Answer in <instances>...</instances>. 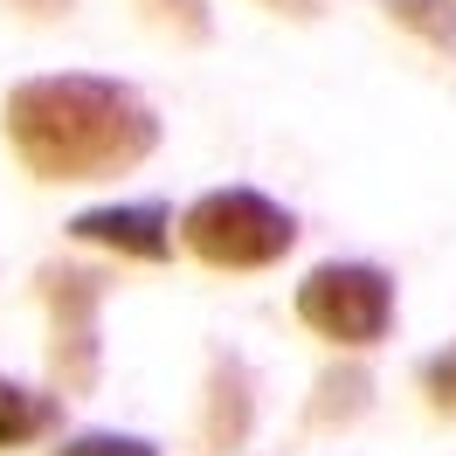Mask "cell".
Returning a JSON list of instances; mask_svg holds the SVG:
<instances>
[{
    "mask_svg": "<svg viewBox=\"0 0 456 456\" xmlns=\"http://www.w3.org/2000/svg\"><path fill=\"white\" fill-rule=\"evenodd\" d=\"M7 145L14 159L49 180V187H84V180H118L152 159L159 145V111L118 77H28L7 90Z\"/></svg>",
    "mask_w": 456,
    "mask_h": 456,
    "instance_id": "1",
    "label": "cell"
},
{
    "mask_svg": "<svg viewBox=\"0 0 456 456\" xmlns=\"http://www.w3.org/2000/svg\"><path fill=\"white\" fill-rule=\"evenodd\" d=\"M180 242L208 270H270L297 249V222L256 187H215L180 215Z\"/></svg>",
    "mask_w": 456,
    "mask_h": 456,
    "instance_id": "2",
    "label": "cell"
},
{
    "mask_svg": "<svg viewBox=\"0 0 456 456\" xmlns=\"http://www.w3.org/2000/svg\"><path fill=\"white\" fill-rule=\"evenodd\" d=\"M104 290H111V270H90V263H42L35 270V297L49 312V387L56 395H90L104 373V346H97Z\"/></svg>",
    "mask_w": 456,
    "mask_h": 456,
    "instance_id": "3",
    "label": "cell"
},
{
    "mask_svg": "<svg viewBox=\"0 0 456 456\" xmlns=\"http://www.w3.org/2000/svg\"><path fill=\"white\" fill-rule=\"evenodd\" d=\"M297 318L318 339L367 353V346H380L395 332V277L380 263H318L297 284Z\"/></svg>",
    "mask_w": 456,
    "mask_h": 456,
    "instance_id": "4",
    "label": "cell"
},
{
    "mask_svg": "<svg viewBox=\"0 0 456 456\" xmlns=\"http://www.w3.org/2000/svg\"><path fill=\"white\" fill-rule=\"evenodd\" d=\"M77 242L90 249H111L125 263H167L173 256V215L159 200H125V208H84L69 222Z\"/></svg>",
    "mask_w": 456,
    "mask_h": 456,
    "instance_id": "5",
    "label": "cell"
},
{
    "mask_svg": "<svg viewBox=\"0 0 456 456\" xmlns=\"http://www.w3.org/2000/svg\"><path fill=\"white\" fill-rule=\"evenodd\" d=\"M256 422V380L235 353H208V401H200V450L228 456Z\"/></svg>",
    "mask_w": 456,
    "mask_h": 456,
    "instance_id": "6",
    "label": "cell"
},
{
    "mask_svg": "<svg viewBox=\"0 0 456 456\" xmlns=\"http://www.w3.org/2000/svg\"><path fill=\"white\" fill-rule=\"evenodd\" d=\"M62 428V395L49 387H21V380H7L0 373V450H28L42 436H56Z\"/></svg>",
    "mask_w": 456,
    "mask_h": 456,
    "instance_id": "7",
    "label": "cell"
},
{
    "mask_svg": "<svg viewBox=\"0 0 456 456\" xmlns=\"http://www.w3.org/2000/svg\"><path fill=\"white\" fill-rule=\"evenodd\" d=\"M367 395H373V373L367 367H325L305 415H312V428H346V422L367 415Z\"/></svg>",
    "mask_w": 456,
    "mask_h": 456,
    "instance_id": "8",
    "label": "cell"
},
{
    "mask_svg": "<svg viewBox=\"0 0 456 456\" xmlns=\"http://www.w3.org/2000/svg\"><path fill=\"white\" fill-rule=\"evenodd\" d=\"M380 7H387V21L422 35L428 49H456V0H380Z\"/></svg>",
    "mask_w": 456,
    "mask_h": 456,
    "instance_id": "9",
    "label": "cell"
},
{
    "mask_svg": "<svg viewBox=\"0 0 456 456\" xmlns=\"http://www.w3.org/2000/svg\"><path fill=\"white\" fill-rule=\"evenodd\" d=\"M139 7H145V21H152V28L180 35V42H208V35H215L208 0H139Z\"/></svg>",
    "mask_w": 456,
    "mask_h": 456,
    "instance_id": "10",
    "label": "cell"
},
{
    "mask_svg": "<svg viewBox=\"0 0 456 456\" xmlns=\"http://www.w3.org/2000/svg\"><path fill=\"white\" fill-rule=\"evenodd\" d=\"M49 456H159L145 436H118V428H90V436H69L62 450H49Z\"/></svg>",
    "mask_w": 456,
    "mask_h": 456,
    "instance_id": "11",
    "label": "cell"
},
{
    "mask_svg": "<svg viewBox=\"0 0 456 456\" xmlns=\"http://www.w3.org/2000/svg\"><path fill=\"white\" fill-rule=\"evenodd\" d=\"M422 395L436 415H456V339L436 353V360H422Z\"/></svg>",
    "mask_w": 456,
    "mask_h": 456,
    "instance_id": "12",
    "label": "cell"
},
{
    "mask_svg": "<svg viewBox=\"0 0 456 456\" xmlns=\"http://www.w3.org/2000/svg\"><path fill=\"white\" fill-rule=\"evenodd\" d=\"M21 14H35V21H56V14H69V0H21Z\"/></svg>",
    "mask_w": 456,
    "mask_h": 456,
    "instance_id": "13",
    "label": "cell"
},
{
    "mask_svg": "<svg viewBox=\"0 0 456 456\" xmlns=\"http://www.w3.org/2000/svg\"><path fill=\"white\" fill-rule=\"evenodd\" d=\"M284 7H297V0H284Z\"/></svg>",
    "mask_w": 456,
    "mask_h": 456,
    "instance_id": "14",
    "label": "cell"
}]
</instances>
